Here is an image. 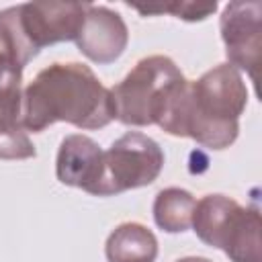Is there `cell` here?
Masks as SVG:
<instances>
[{
	"mask_svg": "<svg viewBox=\"0 0 262 262\" xmlns=\"http://www.w3.org/2000/svg\"><path fill=\"white\" fill-rule=\"evenodd\" d=\"M221 250L231 262H262L258 207H242Z\"/></svg>",
	"mask_w": 262,
	"mask_h": 262,
	"instance_id": "obj_11",
	"label": "cell"
},
{
	"mask_svg": "<svg viewBox=\"0 0 262 262\" xmlns=\"http://www.w3.org/2000/svg\"><path fill=\"white\" fill-rule=\"evenodd\" d=\"M104 254L108 262H154L158 256V239L145 225L127 221L111 231Z\"/></svg>",
	"mask_w": 262,
	"mask_h": 262,
	"instance_id": "obj_10",
	"label": "cell"
},
{
	"mask_svg": "<svg viewBox=\"0 0 262 262\" xmlns=\"http://www.w3.org/2000/svg\"><path fill=\"white\" fill-rule=\"evenodd\" d=\"M196 199L178 186L164 188L154 201V221L166 233H182L192 223Z\"/></svg>",
	"mask_w": 262,
	"mask_h": 262,
	"instance_id": "obj_12",
	"label": "cell"
},
{
	"mask_svg": "<svg viewBox=\"0 0 262 262\" xmlns=\"http://www.w3.org/2000/svg\"><path fill=\"white\" fill-rule=\"evenodd\" d=\"M59 121L78 129H100L115 121L111 88L84 63L55 61L23 90V127L27 131L41 133Z\"/></svg>",
	"mask_w": 262,
	"mask_h": 262,
	"instance_id": "obj_1",
	"label": "cell"
},
{
	"mask_svg": "<svg viewBox=\"0 0 262 262\" xmlns=\"http://www.w3.org/2000/svg\"><path fill=\"white\" fill-rule=\"evenodd\" d=\"M23 66L0 55V121L23 123Z\"/></svg>",
	"mask_w": 262,
	"mask_h": 262,
	"instance_id": "obj_14",
	"label": "cell"
},
{
	"mask_svg": "<svg viewBox=\"0 0 262 262\" xmlns=\"http://www.w3.org/2000/svg\"><path fill=\"white\" fill-rule=\"evenodd\" d=\"M18 8L25 35L41 51L47 45L76 41L88 2H25Z\"/></svg>",
	"mask_w": 262,
	"mask_h": 262,
	"instance_id": "obj_6",
	"label": "cell"
},
{
	"mask_svg": "<svg viewBox=\"0 0 262 262\" xmlns=\"http://www.w3.org/2000/svg\"><path fill=\"white\" fill-rule=\"evenodd\" d=\"M37 53L39 51L23 31L18 4L0 10V55L10 57L25 68Z\"/></svg>",
	"mask_w": 262,
	"mask_h": 262,
	"instance_id": "obj_13",
	"label": "cell"
},
{
	"mask_svg": "<svg viewBox=\"0 0 262 262\" xmlns=\"http://www.w3.org/2000/svg\"><path fill=\"white\" fill-rule=\"evenodd\" d=\"M182 70L168 55H147L111 88L115 119L129 127L158 125L186 86Z\"/></svg>",
	"mask_w": 262,
	"mask_h": 262,
	"instance_id": "obj_3",
	"label": "cell"
},
{
	"mask_svg": "<svg viewBox=\"0 0 262 262\" xmlns=\"http://www.w3.org/2000/svg\"><path fill=\"white\" fill-rule=\"evenodd\" d=\"M55 176L66 186H76L88 194L102 196L104 151L92 137L72 133L59 143Z\"/></svg>",
	"mask_w": 262,
	"mask_h": 262,
	"instance_id": "obj_7",
	"label": "cell"
},
{
	"mask_svg": "<svg viewBox=\"0 0 262 262\" xmlns=\"http://www.w3.org/2000/svg\"><path fill=\"white\" fill-rule=\"evenodd\" d=\"M248 104V88L229 63H219L199 80L186 82L158 127L174 137H190L209 149H225L239 135V115Z\"/></svg>",
	"mask_w": 262,
	"mask_h": 262,
	"instance_id": "obj_2",
	"label": "cell"
},
{
	"mask_svg": "<svg viewBox=\"0 0 262 262\" xmlns=\"http://www.w3.org/2000/svg\"><path fill=\"white\" fill-rule=\"evenodd\" d=\"M219 29L229 66L246 70L250 80L256 82L262 49V4L256 0L225 4Z\"/></svg>",
	"mask_w": 262,
	"mask_h": 262,
	"instance_id": "obj_5",
	"label": "cell"
},
{
	"mask_svg": "<svg viewBox=\"0 0 262 262\" xmlns=\"http://www.w3.org/2000/svg\"><path fill=\"white\" fill-rule=\"evenodd\" d=\"M164 168V151L151 137L129 131L104 151L102 196L151 184Z\"/></svg>",
	"mask_w": 262,
	"mask_h": 262,
	"instance_id": "obj_4",
	"label": "cell"
},
{
	"mask_svg": "<svg viewBox=\"0 0 262 262\" xmlns=\"http://www.w3.org/2000/svg\"><path fill=\"white\" fill-rule=\"evenodd\" d=\"M239 209L242 205L225 194H207L196 201L190 225L201 242L221 250Z\"/></svg>",
	"mask_w": 262,
	"mask_h": 262,
	"instance_id": "obj_9",
	"label": "cell"
},
{
	"mask_svg": "<svg viewBox=\"0 0 262 262\" xmlns=\"http://www.w3.org/2000/svg\"><path fill=\"white\" fill-rule=\"evenodd\" d=\"M37 149L18 121H0V160H29Z\"/></svg>",
	"mask_w": 262,
	"mask_h": 262,
	"instance_id": "obj_15",
	"label": "cell"
},
{
	"mask_svg": "<svg viewBox=\"0 0 262 262\" xmlns=\"http://www.w3.org/2000/svg\"><path fill=\"white\" fill-rule=\"evenodd\" d=\"M176 262H211V260L201 258V256H186V258H180V260H176Z\"/></svg>",
	"mask_w": 262,
	"mask_h": 262,
	"instance_id": "obj_17",
	"label": "cell"
},
{
	"mask_svg": "<svg viewBox=\"0 0 262 262\" xmlns=\"http://www.w3.org/2000/svg\"><path fill=\"white\" fill-rule=\"evenodd\" d=\"M129 43V31L123 16L106 6L88 4L82 29L76 37L78 49L94 63L106 66L119 59Z\"/></svg>",
	"mask_w": 262,
	"mask_h": 262,
	"instance_id": "obj_8",
	"label": "cell"
},
{
	"mask_svg": "<svg viewBox=\"0 0 262 262\" xmlns=\"http://www.w3.org/2000/svg\"><path fill=\"white\" fill-rule=\"evenodd\" d=\"M135 10H139L141 14H160V12H172L176 18L194 23V20H203L209 14H213L217 10V2L211 4H192V2H176V4H154V6H141V4H129Z\"/></svg>",
	"mask_w": 262,
	"mask_h": 262,
	"instance_id": "obj_16",
	"label": "cell"
}]
</instances>
